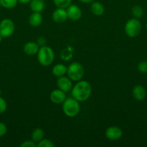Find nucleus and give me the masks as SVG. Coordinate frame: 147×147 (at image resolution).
<instances>
[{
	"label": "nucleus",
	"instance_id": "21",
	"mask_svg": "<svg viewBox=\"0 0 147 147\" xmlns=\"http://www.w3.org/2000/svg\"><path fill=\"white\" fill-rule=\"evenodd\" d=\"M55 6L58 8L66 9L71 3V0H53Z\"/></svg>",
	"mask_w": 147,
	"mask_h": 147
},
{
	"label": "nucleus",
	"instance_id": "10",
	"mask_svg": "<svg viewBox=\"0 0 147 147\" xmlns=\"http://www.w3.org/2000/svg\"><path fill=\"white\" fill-rule=\"evenodd\" d=\"M66 98L65 92L60 89H56L53 90L50 93V99L55 104H61L63 103L65 99Z\"/></svg>",
	"mask_w": 147,
	"mask_h": 147
},
{
	"label": "nucleus",
	"instance_id": "26",
	"mask_svg": "<svg viewBox=\"0 0 147 147\" xmlns=\"http://www.w3.org/2000/svg\"><path fill=\"white\" fill-rule=\"evenodd\" d=\"M37 144L33 140H27L23 142L20 144V147H36Z\"/></svg>",
	"mask_w": 147,
	"mask_h": 147
},
{
	"label": "nucleus",
	"instance_id": "32",
	"mask_svg": "<svg viewBox=\"0 0 147 147\" xmlns=\"http://www.w3.org/2000/svg\"><path fill=\"white\" fill-rule=\"evenodd\" d=\"M1 94H2V92H1V90H0V96H1Z\"/></svg>",
	"mask_w": 147,
	"mask_h": 147
},
{
	"label": "nucleus",
	"instance_id": "27",
	"mask_svg": "<svg viewBox=\"0 0 147 147\" xmlns=\"http://www.w3.org/2000/svg\"><path fill=\"white\" fill-rule=\"evenodd\" d=\"M7 132V126L3 122H0V138L3 137Z\"/></svg>",
	"mask_w": 147,
	"mask_h": 147
},
{
	"label": "nucleus",
	"instance_id": "19",
	"mask_svg": "<svg viewBox=\"0 0 147 147\" xmlns=\"http://www.w3.org/2000/svg\"><path fill=\"white\" fill-rule=\"evenodd\" d=\"M1 6L5 9H13L17 5L18 0H0Z\"/></svg>",
	"mask_w": 147,
	"mask_h": 147
},
{
	"label": "nucleus",
	"instance_id": "5",
	"mask_svg": "<svg viewBox=\"0 0 147 147\" xmlns=\"http://www.w3.org/2000/svg\"><path fill=\"white\" fill-rule=\"evenodd\" d=\"M142 28L141 22L138 19L133 18L128 20L125 25V32L129 37H135L140 34Z\"/></svg>",
	"mask_w": 147,
	"mask_h": 147
},
{
	"label": "nucleus",
	"instance_id": "11",
	"mask_svg": "<svg viewBox=\"0 0 147 147\" xmlns=\"http://www.w3.org/2000/svg\"><path fill=\"white\" fill-rule=\"evenodd\" d=\"M53 20L56 23H63L68 19L66 9L62 8H57L53 11L52 14Z\"/></svg>",
	"mask_w": 147,
	"mask_h": 147
},
{
	"label": "nucleus",
	"instance_id": "7",
	"mask_svg": "<svg viewBox=\"0 0 147 147\" xmlns=\"http://www.w3.org/2000/svg\"><path fill=\"white\" fill-rule=\"evenodd\" d=\"M105 137L111 141H117L122 136V131L118 126H110L105 131Z\"/></svg>",
	"mask_w": 147,
	"mask_h": 147
},
{
	"label": "nucleus",
	"instance_id": "2",
	"mask_svg": "<svg viewBox=\"0 0 147 147\" xmlns=\"http://www.w3.org/2000/svg\"><path fill=\"white\" fill-rule=\"evenodd\" d=\"M37 57L39 63L41 65L47 67L51 65L54 60V52L50 47L45 45L43 47H40L37 53Z\"/></svg>",
	"mask_w": 147,
	"mask_h": 147
},
{
	"label": "nucleus",
	"instance_id": "29",
	"mask_svg": "<svg viewBox=\"0 0 147 147\" xmlns=\"http://www.w3.org/2000/svg\"><path fill=\"white\" fill-rule=\"evenodd\" d=\"M80 2L82 3H85V4H89V3H92V1H94L95 0H78Z\"/></svg>",
	"mask_w": 147,
	"mask_h": 147
},
{
	"label": "nucleus",
	"instance_id": "25",
	"mask_svg": "<svg viewBox=\"0 0 147 147\" xmlns=\"http://www.w3.org/2000/svg\"><path fill=\"white\" fill-rule=\"evenodd\" d=\"M7 103L5 99L0 96V114H2L7 111Z\"/></svg>",
	"mask_w": 147,
	"mask_h": 147
},
{
	"label": "nucleus",
	"instance_id": "33",
	"mask_svg": "<svg viewBox=\"0 0 147 147\" xmlns=\"http://www.w3.org/2000/svg\"><path fill=\"white\" fill-rule=\"evenodd\" d=\"M1 7V3H0V7Z\"/></svg>",
	"mask_w": 147,
	"mask_h": 147
},
{
	"label": "nucleus",
	"instance_id": "18",
	"mask_svg": "<svg viewBox=\"0 0 147 147\" xmlns=\"http://www.w3.org/2000/svg\"><path fill=\"white\" fill-rule=\"evenodd\" d=\"M44 134H45L43 129H40V128H37L35 130H33L31 135V139L33 142L37 143V142H40L43 139Z\"/></svg>",
	"mask_w": 147,
	"mask_h": 147
},
{
	"label": "nucleus",
	"instance_id": "28",
	"mask_svg": "<svg viewBox=\"0 0 147 147\" xmlns=\"http://www.w3.org/2000/svg\"><path fill=\"white\" fill-rule=\"evenodd\" d=\"M37 44L38 45L39 47H43V46L46 45V40L45 37H40L37 38Z\"/></svg>",
	"mask_w": 147,
	"mask_h": 147
},
{
	"label": "nucleus",
	"instance_id": "8",
	"mask_svg": "<svg viewBox=\"0 0 147 147\" xmlns=\"http://www.w3.org/2000/svg\"><path fill=\"white\" fill-rule=\"evenodd\" d=\"M68 18L72 21H77L82 17V11L80 7L76 4H70L66 8Z\"/></svg>",
	"mask_w": 147,
	"mask_h": 147
},
{
	"label": "nucleus",
	"instance_id": "6",
	"mask_svg": "<svg viewBox=\"0 0 147 147\" xmlns=\"http://www.w3.org/2000/svg\"><path fill=\"white\" fill-rule=\"evenodd\" d=\"M15 30L14 22L9 18H5L0 22V34L3 37H8L12 35Z\"/></svg>",
	"mask_w": 147,
	"mask_h": 147
},
{
	"label": "nucleus",
	"instance_id": "3",
	"mask_svg": "<svg viewBox=\"0 0 147 147\" xmlns=\"http://www.w3.org/2000/svg\"><path fill=\"white\" fill-rule=\"evenodd\" d=\"M62 104V109L66 116L72 118L79 114L80 111L79 102L73 97L66 98Z\"/></svg>",
	"mask_w": 147,
	"mask_h": 147
},
{
	"label": "nucleus",
	"instance_id": "30",
	"mask_svg": "<svg viewBox=\"0 0 147 147\" xmlns=\"http://www.w3.org/2000/svg\"><path fill=\"white\" fill-rule=\"evenodd\" d=\"M18 1L21 4H27V3H30L31 1V0H18Z\"/></svg>",
	"mask_w": 147,
	"mask_h": 147
},
{
	"label": "nucleus",
	"instance_id": "15",
	"mask_svg": "<svg viewBox=\"0 0 147 147\" xmlns=\"http://www.w3.org/2000/svg\"><path fill=\"white\" fill-rule=\"evenodd\" d=\"M90 11L94 15L99 17V16L102 15L105 12V7H104L103 4L99 1H94L91 3Z\"/></svg>",
	"mask_w": 147,
	"mask_h": 147
},
{
	"label": "nucleus",
	"instance_id": "16",
	"mask_svg": "<svg viewBox=\"0 0 147 147\" xmlns=\"http://www.w3.org/2000/svg\"><path fill=\"white\" fill-rule=\"evenodd\" d=\"M46 4L44 0H31L30 2V9L33 12H40L44 10Z\"/></svg>",
	"mask_w": 147,
	"mask_h": 147
},
{
	"label": "nucleus",
	"instance_id": "13",
	"mask_svg": "<svg viewBox=\"0 0 147 147\" xmlns=\"http://www.w3.org/2000/svg\"><path fill=\"white\" fill-rule=\"evenodd\" d=\"M39 45L35 42H28L23 47V51L27 55H34L39 50Z\"/></svg>",
	"mask_w": 147,
	"mask_h": 147
},
{
	"label": "nucleus",
	"instance_id": "24",
	"mask_svg": "<svg viewBox=\"0 0 147 147\" xmlns=\"http://www.w3.org/2000/svg\"><path fill=\"white\" fill-rule=\"evenodd\" d=\"M138 70L140 73L146 74L147 73V61H141L138 65Z\"/></svg>",
	"mask_w": 147,
	"mask_h": 147
},
{
	"label": "nucleus",
	"instance_id": "23",
	"mask_svg": "<svg viewBox=\"0 0 147 147\" xmlns=\"http://www.w3.org/2000/svg\"><path fill=\"white\" fill-rule=\"evenodd\" d=\"M72 51L69 49H63L61 53V58L63 60H67L71 58Z\"/></svg>",
	"mask_w": 147,
	"mask_h": 147
},
{
	"label": "nucleus",
	"instance_id": "4",
	"mask_svg": "<svg viewBox=\"0 0 147 147\" xmlns=\"http://www.w3.org/2000/svg\"><path fill=\"white\" fill-rule=\"evenodd\" d=\"M66 74L72 81L78 82L82 80L84 76V68L79 63L74 62L67 67Z\"/></svg>",
	"mask_w": 147,
	"mask_h": 147
},
{
	"label": "nucleus",
	"instance_id": "22",
	"mask_svg": "<svg viewBox=\"0 0 147 147\" xmlns=\"http://www.w3.org/2000/svg\"><path fill=\"white\" fill-rule=\"evenodd\" d=\"M37 146L38 147H54L55 144L50 140L47 139H43L40 142H37Z\"/></svg>",
	"mask_w": 147,
	"mask_h": 147
},
{
	"label": "nucleus",
	"instance_id": "1",
	"mask_svg": "<svg viewBox=\"0 0 147 147\" xmlns=\"http://www.w3.org/2000/svg\"><path fill=\"white\" fill-rule=\"evenodd\" d=\"M92 94V86L86 80H79L71 89L72 97L79 102H84L89 99Z\"/></svg>",
	"mask_w": 147,
	"mask_h": 147
},
{
	"label": "nucleus",
	"instance_id": "14",
	"mask_svg": "<svg viewBox=\"0 0 147 147\" xmlns=\"http://www.w3.org/2000/svg\"><path fill=\"white\" fill-rule=\"evenodd\" d=\"M29 24L33 27H37L41 24L43 22V16L40 12H33L29 17Z\"/></svg>",
	"mask_w": 147,
	"mask_h": 147
},
{
	"label": "nucleus",
	"instance_id": "9",
	"mask_svg": "<svg viewBox=\"0 0 147 147\" xmlns=\"http://www.w3.org/2000/svg\"><path fill=\"white\" fill-rule=\"evenodd\" d=\"M56 83L59 89L63 90L65 93L71 91L73 88L72 80L69 77H66L64 76L58 78Z\"/></svg>",
	"mask_w": 147,
	"mask_h": 147
},
{
	"label": "nucleus",
	"instance_id": "34",
	"mask_svg": "<svg viewBox=\"0 0 147 147\" xmlns=\"http://www.w3.org/2000/svg\"><path fill=\"white\" fill-rule=\"evenodd\" d=\"M146 29H147V23H146Z\"/></svg>",
	"mask_w": 147,
	"mask_h": 147
},
{
	"label": "nucleus",
	"instance_id": "31",
	"mask_svg": "<svg viewBox=\"0 0 147 147\" xmlns=\"http://www.w3.org/2000/svg\"><path fill=\"white\" fill-rule=\"evenodd\" d=\"M2 39H3V37L1 36V34H0V42H1V41H2Z\"/></svg>",
	"mask_w": 147,
	"mask_h": 147
},
{
	"label": "nucleus",
	"instance_id": "17",
	"mask_svg": "<svg viewBox=\"0 0 147 147\" xmlns=\"http://www.w3.org/2000/svg\"><path fill=\"white\" fill-rule=\"evenodd\" d=\"M52 73L56 77H61L67 73V67L63 64H56L52 68Z\"/></svg>",
	"mask_w": 147,
	"mask_h": 147
},
{
	"label": "nucleus",
	"instance_id": "12",
	"mask_svg": "<svg viewBox=\"0 0 147 147\" xmlns=\"http://www.w3.org/2000/svg\"><path fill=\"white\" fill-rule=\"evenodd\" d=\"M133 97L138 101H141L144 100L146 96V91L145 88L141 85H137L134 86V88L132 90Z\"/></svg>",
	"mask_w": 147,
	"mask_h": 147
},
{
	"label": "nucleus",
	"instance_id": "20",
	"mask_svg": "<svg viewBox=\"0 0 147 147\" xmlns=\"http://www.w3.org/2000/svg\"><path fill=\"white\" fill-rule=\"evenodd\" d=\"M131 12H132L134 18L140 19L142 17L143 14H144V10L140 5H135L132 7Z\"/></svg>",
	"mask_w": 147,
	"mask_h": 147
}]
</instances>
